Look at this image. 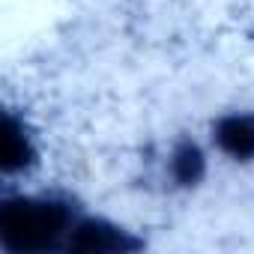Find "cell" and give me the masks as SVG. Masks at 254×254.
Listing matches in <instances>:
<instances>
[{
  "label": "cell",
  "instance_id": "1",
  "mask_svg": "<svg viewBox=\"0 0 254 254\" xmlns=\"http://www.w3.org/2000/svg\"><path fill=\"white\" fill-rule=\"evenodd\" d=\"M78 212L54 194H9L0 200V248L9 254L63 251Z\"/></svg>",
  "mask_w": 254,
  "mask_h": 254
},
{
  "label": "cell",
  "instance_id": "2",
  "mask_svg": "<svg viewBox=\"0 0 254 254\" xmlns=\"http://www.w3.org/2000/svg\"><path fill=\"white\" fill-rule=\"evenodd\" d=\"M144 239H138L132 230L120 227L117 221H108L102 215H78L66 248L72 254H129V251H141Z\"/></svg>",
  "mask_w": 254,
  "mask_h": 254
},
{
  "label": "cell",
  "instance_id": "3",
  "mask_svg": "<svg viewBox=\"0 0 254 254\" xmlns=\"http://www.w3.org/2000/svg\"><path fill=\"white\" fill-rule=\"evenodd\" d=\"M39 165V144L36 135L21 114L6 108L3 129H0V171L3 177H21L30 174Z\"/></svg>",
  "mask_w": 254,
  "mask_h": 254
},
{
  "label": "cell",
  "instance_id": "4",
  "mask_svg": "<svg viewBox=\"0 0 254 254\" xmlns=\"http://www.w3.org/2000/svg\"><path fill=\"white\" fill-rule=\"evenodd\" d=\"M212 147L236 162V165H251L254 162V111H230L221 114L212 129H209Z\"/></svg>",
  "mask_w": 254,
  "mask_h": 254
},
{
  "label": "cell",
  "instance_id": "5",
  "mask_svg": "<svg viewBox=\"0 0 254 254\" xmlns=\"http://www.w3.org/2000/svg\"><path fill=\"white\" fill-rule=\"evenodd\" d=\"M168 177L177 189H197L206 180V153L194 141H177L168 156Z\"/></svg>",
  "mask_w": 254,
  "mask_h": 254
}]
</instances>
